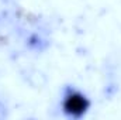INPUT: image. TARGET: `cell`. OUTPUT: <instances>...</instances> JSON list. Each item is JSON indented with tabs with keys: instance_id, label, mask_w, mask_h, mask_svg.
<instances>
[{
	"instance_id": "1",
	"label": "cell",
	"mask_w": 121,
	"mask_h": 120,
	"mask_svg": "<svg viewBox=\"0 0 121 120\" xmlns=\"http://www.w3.org/2000/svg\"><path fill=\"white\" fill-rule=\"evenodd\" d=\"M89 107H90V102L86 97V95H83L82 92L76 89H69L65 93L63 102H62V109L66 116L79 119L83 115H86Z\"/></svg>"
}]
</instances>
